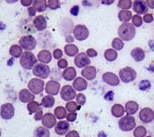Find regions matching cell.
Segmentation results:
<instances>
[{
  "label": "cell",
  "instance_id": "obj_1",
  "mask_svg": "<svg viewBox=\"0 0 154 137\" xmlns=\"http://www.w3.org/2000/svg\"><path fill=\"white\" fill-rule=\"evenodd\" d=\"M118 35L122 40L129 42L136 35V29L131 23H123L118 29Z\"/></svg>",
  "mask_w": 154,
  "mask_h": 137
},
{
  "label": "cell",
  "instance_id": "obj_2",
  "mask_svg": "<svg viewBox=\"0 0 154 137\" xmlns=\"http://www.w3.org/2000/svg\"><path fill=\"white\" fill-rule=\"evenodd\" d=\"M38 59L35 58L33 53L30 51H26L22 54L19 62L23 68L30 70L36 65Z\"/></svg>",
  "mask_w": 154,
  "mask_h": 137
},
{
  "label": "cell",
  "instance_id": "obj_3",
  "mask_svg": "<svg viewBox=\"0 0 154 137\" xmlns=\"http://www.w3.org/2000/svg\"><path fill=\"white\" fill-rule=\"evenodd\" d=\"M119 76L121 81H123L124 83H131L137 78V72L131 67H125L120 69L119 72Z\"/></svg>",
  "mask_w": 154,
  "mask_h": 137
},
{
  "label": "cell",
  "instance_id": "obj_4",
  "mask_svg": "<svg viewBox=\"0 0 154 137\" xmlns=\"http://www.w3.org/2000/svg\"><path fill=\"white\" fill-rule=\"evenodd\" d=\"M136 126V120L133 116L130 115L123 116L119 121V127L122 131L129 132L131 131Z\"/></svg>",
  "mask_w": 154,
  "mask_h": 137
},
{
  "label": "cell",
  "instance_id": "obj_5",
  "mask_svg": "<svg viewBox=\"0 0 154 137\" xmlns=\"http://www.w3.org/2000/svg\"><path fill=\"white\" fill-rule=\"evenodd\" d=\"M50 72L51 70L49 65L43 63L36 64L32 68V73H33L34 76L42 79H45L49 77Z\"/></svg>",
  "mask_w": 154,
  "mask_h": 137
},
{
  "label": "cell",
  "instance_id": "obj_6",
  "mask_svg": "<svg viewBox=\"0 0 154 137\" xmlns=\"http://www.w3.org/2000/svg\"><path fill=\"white\" fill-rule=\"evenodd\" d=\"M19 46L26 51H31L36 46V40L32 35H24L19 39Z\"/></svg>",
  "mask_w": 154,
  "mask_h": 137
},
{
  "label": "cell",
  "instance_id": "obj_7",
  "mask_svg": "<svg viewBox=\"0 0 154 137\" xmlns=\"http://www.w3.org/2000/svg\"><path fill=\"white\" fill-rule=\"evenodd\" d=\"M45 83L38 78L32 79L28 83V88L33 94H40L44 90Z\"/></svg>",
  "mask_w": 154,
  "mask_h": 137
},
{
  "label": "cell",
  "instance_id": "obj_8",
  "mask_svg": "<svg viewBox=\"0 0 154 137\" xmlns=\"http://www.w3.org/2000/svg\"><path fill=\"white\" fill-rule=\"evenodd\" d=\"M73 35L75 39L79 41L86 40L89 37V32L87 27L84 25H77L73 29Z\"/></svg>",
  "mask_w": 154,
  "mask_h": 137
},
{
  "label": "cell",
  "instance_id": "obj_9",
  "mask_svg": "<svg viewBox=\"0 0 154 137\" xmlns=\"http://www.w3.org/2000/svg\"><path fill=\"white\" fill-rule=\"evenodd\" d=\"M15 115V108L14 105L12 103L2 104L0 107V116L1 117L5 120H11Z\"/></svg>",
  "mask_w": 154,
  "mask_h": 137
},
{
  "label": "cell",
  "instance_id": "obj_10",
  "mask_svg": "<svg viewBox=\"0 0 154 137\" xmlns=\"http://www.w3.org/2000/svg\"><path fill=\"white\" fill-rule=\"evenodd\" d=\"M60 96L63 100L71 101L75 97V90L69 85H66L62 88Z\"/></svg>",
  "mask_w": 154,
  "mask_h": 137
},
{
  "label": "cell",
  "instance_id": "obj_11",
  "mask_svg": "<svg viewBox=\"0 0 154 137\" xmlns=\"http://www.w3.org/2000/svg\"><path fill=\"white\" fill-rule=\"evenodd\" d=\"M140 120L143 123H149L154 120V112L150 108H143L140 110L139 114Z\"/></svg>",
  "mask_w": 154,
  "mask_h": 137
},
{
  "label": "cell",
  "instance_id": "obj_12",
  "mask_svg": "<svg viewBox=\"0 0 154 137\" xmlns=\"http://www.w3.org/2000/svg\"><path fill=\"white\" fill-rule=\"evenodd\" d=\"M74 63H75V66L78 68H83V67L88 66L91 63V61L86 53H81L75 56Z\"/></svg>",
  "mask_w": 154,
  "mask_h": 137
},
{
  "label": "cell",
  "instance_id": "obj_13",
  "mask_svg": "<svg viewBox=\"0 0 154 137\" xmlns=\"http://www.w3.org/2000/svg\"><path fill=\"white\" fill-rule=\"evenodd\" d=\"M148 5L146 2L143 0H135L133 2V9L138 15H145L148 12Z\"/></svg>",
  "mask_w": 154,
  "mask_h": 137
},
{
  "label": "cell",
  "instance_id": "obj_14",
  "mask_svg": "<svg viewBox=\"0 0 154 137\" xmlns=\"http://www.w3.org/2000/svg\"><path fill=\"white\" fill-rule=\"evenodd\" d=\"M103 80L104 83L111 86H119V83H120L119 77L115 73L111 72H105L103 75Z\"/></svg>",
  "mask_w": 154,
  "mask_h": 137
},
{
  "label": "cell",
  "instance_id": "obj_15",
  "mask_svg": "<svg viewBox=\"0 0 154 137\" xmlns=\"http://www.w3.org/2000/svg\"><path fill=\"white\" fill-rule=\"evenodd\" d=\"M60 90V84L57 81L50 80L46 85V92L49 95H57Z\"/></svg>",
  "mask_w": 154,
  "mask_h": 137
},
{
  "label": "cell",
  "instance_id": "obj_16",
  "mask_svg": "<svg viewBox=\"0 0 154 137\" xmlns=\"http://www.w3.org/2000/svg\"><path fill=\"white\" fill-rule=\"evenodd\" d=\"M42 124L47 129L53 128L56 125V116L50 113H46L42 116Z\"/></svg>",
  "mask_w": 154,
  "mask_h": 137
},
{
  "label": "cell",
  "instance_id": "obj_17",
  "mask_svg": "<svg viewBox=\"0 0 154 137\" xmlns=\"http://www.w3.org/2000/svg\"><path fill=\"white\" fill-rule=\"evenodd\" d=\"M19 100L21 101L22 102L26 103V102H29L31 101H34L35 95L32 92H30V90L23 89V90H20V92H19Z\"/></svg>",
  "mask_w": 154,
  "mask_h": 137
},
{
  "label": "cell",
  "instance_id": "obj_18",
  "mask_svg": "<svg viewBox=\"0 0 154 137\" xmlns=\"http://www.w3.org/2000/svg\"><path fill=\"white\" fill-rule=\"evenodd\" d=\"M69 129V124L67 121H60L55 126V132L57 135H63L67 133Z\"/></svg>",
  "mask_w": 154,
  "mask_h": 137
},
{
  "label": "cell",
  "instance_id": "obj_19",
  "mask_svg": "<svg viewBox=\"0 0 154 137\" xmlns=\"http://www.w3.org/2000/svg\"><path fill=\"white\" fill-rule=\"evenodd\" d=\"M81 74L87 80H93L96 76V69L94 66L88 65V66H86V68L82 69Z\"/></svg>",
  "mask_w": 154,
  "mask_h": 137
},
{
  "label": "cell",
  "instance_id": "obj_20",
  "mask_svg": "<svg viewBox=\"0 0 154 137\" xmlns=\"http://www.w3.org/2000/svg\"><path fill=\"white\" fill-rule=\"evenodd\" d=\"M33 25L38 31H42L47 27V21L43 16H38L34 19Z\"/></svg>",
  "mask_w": 154,
  "mask_h": 137
},
{
  "label": "cell",
  "instance_id": "obj_21",
  "mask_svg": "<svg viewBox=\"0 0 154 137\" xmlns=\"http://www.w3.org/2000/svg\"><path fill=\"white\" fill-rule=\"evenodd\" d=\"M72 86H73V88L75 89L76 91H83V90H86L87 89L88 86V83L87 81L85 79L82 77H77L75 80L73 81V83H72Z\"/></svg>",
  "mask_w": 154,
  "mask_h": 137
},
{
  "label": "cell",
  "instance_id": "obj_22",
  "mask_svg": "<svg viewBox=\"0 0 154 137\" xmlns=\"http://www.w3.org/2000/svg\"><path fill=\"white\" fill-rule=\"evenodd\" d=\"M37 59L40 62L43 64H48L52 60V54L48 50H41L39 53H38L37 56Z\"/></svg>",
  "mask_w": 154,
  "mask_h": 137
},
{
  "label": "cell",
  "instance_id": "obj_23",
  "mask_svg": "<svg viewBox=\"0 0 154 137\" xmlns=\"http://www.w3.org/2000/svg\"><path fill=\"white\" fill-rule=\"evenodd\" d=\"M130 55L132 58L137 62L143 61L145 59V52L140 47L134 48L130 53Z\"/></svg>",
  "mask_w": 154,
  "mask_h": 137
},
{
  "label": "cell",
  "instance_id": "obj_24",
  "mask_svg": "<svg viewBox=\"0 0 154 137\" xmlns=\"http://www.w3.org/2000/svg\"><path fill=\"white\" fill-rule=\"evenodd\" d=\"M125 110L127 115H134L139 110V104L135 101H129L125 105Z\"/></svg>",
  "mask_w": 154,
  "mask_h": 137
},
{
  "label": "cell",
  "instance_id": "obj_25",
  "mask_svg": "<svg viewBox=\"0 0 154 137\" xmlns=\"http://www.w3.org/2000/svg\"><path fill=\"white\" fill-rule=\"evenodd\" d=\"M76 76V71L74 67H68L63 72V78L66 81H72Z\"/></svg>",
  "mask_w": 154,
  "mask_h": 137
},
{
  "label": "cell",
  "instance_id": "obj_26",
  "mask_svg": "<svg viewBox=\"0 0 154 137\" xmlns=\"http://www.w3.org/2000/svg\"><path fill=\"white\" fill-rule=\"evenodd\" d=\"M32 6L36 12H42L48 7V3L46 0H33Z\"/></svg>",
  "mask_w": 154,
  "mask_h": 137
},
{
  "label": "cell",
  "instance_id": "obj_27",
  "mask_svg": "<svg viewBox=\"0 0 154 137\" xmlns=\"http://www.w3.org/2000/svg\"><path fill=\"white\" fill-rule=\"evenodd\" d=\"M111 113L116 118L122 117L125 113V109L121 104H115L111 108Z\"/></svg>",
  "mask_w": 154,
  "mask_h": 137
},
{
  "label": "cell",
  "instance_id": "obj_28",
  "mask_svg": "<svg viewBox=\"0 0 154 137\" xmlns=\"http://www.w3.org/2000/svg\"><path fill=\"white\" fill-rule=\"evenodd\" d=\"M132 12L129 10H123L119 11L118 13V19L120 22L123 23H129L132 20Z\"/></svg>",
  "mask_w": 154,
  "mask_h": 137
},
{
  "label": "cell",
  "instance_id": "obj_29",
  "mask_svg": "<svg viewBox=\"0 0 154 137\" xmlns=\"http://www.w3.org/2000/svg\"><path fill=\"white\" fill-rule=\"evenodd\" d=\"M49 135H50L49 130L45 126H38L34 130V137H49Z\"/></svg>",
  "mask_w": 154,
  "mask_h": 137
},
{
  "label": "cell",
  "instance_id": "obj_30",
  "mask_svg": "<svg viewBox=\"0 0 154 137\" xmlns=\"http://www.w3.org/2000/svg\"><path fill=\"white\" fill-rule=\"evenodd\" d=\"M64 51L68 56H75L79 53V49L75 45L67 44L64 47Z\"/></svg>",
  "mask_w": 154,
  "mask_h": 137
},
{
  "label": "cell",
  "instance_id": "obj_31",
  "mask_svg": "<svg viewBox=\"0 0 154 137\" xmlns=\"http://www.w3.org/2000/svg\"><path fill=\"white\" fill-rule=\"evenodd\" d=\"M55 104V99L53 96L48 95L43 97L41 101V105L45 108H52Z\"/></svg>",
  "mask_w": 154,
  "mask_h": 137
},
{
  "label": "cell",
  "instance_id": "obj_32",
  "mask_svg": "<svg viewBox=\"0 0 154 137\" xmlns=\"http://www.w3.org/2000/svg\"><path fill=\"white\" fill-rule=\"evenodd\" d=\"M23 53V49H22L21 46H18V45H13L9 49V54L15 58L21 57Z\"/></svg>",
  "mask_w": 154,
  "mask_h": 137
},
{
  "label": "cell",
  "instance_id": "obj_33",
  "mask_svg": "<svg viewBox=\"0 0 154 137\" xmlns=\"http://www.w3.org/2000/svg\"><path fill=\"white\" fill-rule=\"evenodd\" d=\"M41 105H42L41 104L35 102V101H31L27 105V109L29 110L30 114H32V113H35L38 111L42 109V107H41Z\"/></svg>",
  "mask_w": 154,
  "mask_h": 137
},
{
  "label": "cell",
  "instance_id": "obj_34",
  "mask_svg": "<svg viewBox=\"0 0 154 137\" xmlns=\"http://www.w3.org/2000/svg\"><path fill=\"white\" fill-rule=\"evenodd\" d=\"M117 52L112 49H107V50L105 51V53H104V57H105L106 59L109 62L115 61V60L117 59Z\"/></svg>",
  "mask_w": 154,
  "mask_h": 137
},
{
  "label": "cell",
  "instance_id": "obj_35",
  "mask_svg": "<svg viewBox=\"0 0 154 137\" xmlns=\"http://www.w3.org/2000/svg\"><path fill=\"white\" fill-rule=\"evenodd\" d=\"M54 115L58 120H63V119L66 117L67 116L66 109L63 107V106H58L55 109Z\"/></svg>",
  "mask_w": 154,
  "mask_h": 137
},
{
  "label": "cell",
  "instance_id": "obj_36",
  "mask_svg": "<svg viewBox=\"0 0 154 137\" xmlns=\"http://www.w3.org/2000/svg\"><path fill=\"white\" fill-rule=\"evenodd\" d=\"M146 129L143 126H139L135 129L133 132V135L135 137H145L146 135Z\"/></svg>",
  "mask_w": 154,
  "mask_h": 137
},
{
  "label": "cell",
  "instance_id": "obj_37",
  "mask_svg": "<svg viewBox=\"0 0 154 137\" xmlns=\"http://www.w3.org/2000/svg\"><path fill=\"white\" fill-rule=\"evenodd\" d=\"M132 0H119L118 7L124 10H128L132 7Z\"/></svg>",
  "mask_w": 154,
  "mask_h": 137
},
{
  "label": "cell",
  "instance_id": "obj_38",
  "mask_svg": "<svg viewBox=\"0 0 154 137\" xmlns=\"http://www.w3.org/2000/svg\"><path fill=\"white\" fill-rule=\"evenodd\" d=\"M112 47L116 50H122L124 47V43L120 38H115L112 42Z\"/></svg>",
  "mask_w": 154,
  "mask_h": 137
},
{
  "label": "cell",
  "instance_id": "obj_39",
  "mask_svg": "<svg viewBox=\"0 0 154 137\" xmlns=\"http://www.w3.org/2000/svg\"><path fill=\"white\" fill-rule=\"evenodd\" d=\"M79 106H81V105H78V103L75 102H73V101H69L66 105V109L69 113L76 112L77 109H79Z\"/></svg>",
  "mask_w": 154,
  "mask_h": 137
},
{
  "label": "cell",
  "instance_id": "obj_40",
  "mask_svg": "<svg viewBox=\"0 0 154 137\" xmlns=\"http://www.w3.org/2000/svg\"><path fill=\"white\" fill-rule=\"evenodd\" d=\"M132 23L133 25L136 27H140L143 24V18L140 15H135L132 17Z\"/></svg>",
  "mask_w": 154,
  "mask_h": 137
},
{
  "label": "cell",
  "instance_id": "obj_41",
  "mask_svg": "<svg viewBox=\"0 0 154 137\" xmlns=\"http://www.w3.org/2000/svg\"><path fill=\"white\" fill-rule=\"evenodd\" d=\"M48 7L52 10H56L60 6V0H48Z\"/></svg>",
  "mask_w": 154,
  "mask_h": 137
},
{
  "label": "cell",
  "instance_id": "obj_42",
  "mask_svg": "<svg viewBox=\"0 0 154 137\" xmlns=\"http://www.w3.org/2000/svg\"><path fill=\"white\" fill-rule=\"evenodd\" d=\"M151 87V83L149 80H142L139 84V89L141 91H146L149 90Z\"/></svg>",
  "mask_w": 154,
  "mask_h": 137
},
{
  "label": "cell",
  "instance_id": "obj_43",
  "mask_svg": "<svg viewBox=\"0 0 154 137\" xmlns=\"http://www.w3.org/2000/svg\"><path fill=\"white\" fill-rule=\"evenodd\" d=\"M86 98L82 93H79L78 95L76 96V102L79 104V105H83L85 103H86Z\"/></svg>",
  "mask_w": 154,
  "mask_h": 137
},
{
  "label": "cell",
  "instance_id": "obj_44",
  "mask_svg": "<svg viewBox=\"0 0 154 137\" xmlns=\"http://www.w3.org/2000/svg\"><path fill=\"white\" fill-rule=\"evenodd\" d=\"M68 66V62L67 60L65 59H60L58 62V67L60 68H66Z\"/></svg>",
  "mask_w": 154,
  "mask_h": 137
},
{
  "label": "cell",
  "instance_id": "obj_45",
  "mask_svg": "<svg viewBox=\"0 0 154 137\" xmlns=\"http://www.w3.org/2000/svg\"><path fill=\"white\" fill-rule=\"evenodd\" d=\"M53 56L56 59H60L63 56V51L60 49H56L53 51Z\"/></svg>",
  "mask_w": 154,
  "mask_h": 137
},
{
  "label": "cell",
  "instance_id": "obj_46",
  "mask_svg": "<svg viewBox=\"0 0 154 137\" xmlns=\"http://www.w3.org/2000/svg\"><path fill=\"white\" fill-rule=\"evenodd\" d=\"M86 55L88 56V57H90V58H94V57L97 56V52L93 49H88L86 50Z\"/></svg>",
  "mask_w": 154,
  "mask_h": 137
},
{
  "label": "cell",
  "instance_id": "obj_47",
  "mask_svg": "<svg viewBox=\"0 0 154 137\" xmlns=\"http://www.w3.org/2000/svg\"><path fill=\"white\" fill-rule=\"evenodd\" d=\"M77 117V113L75 112L73 113H69L66 116V120L68 122H74L76 120Z\"/></svg>",
  "mask_w": 154,
  "mask_h": 137
},
{
  "label": "cell",
  "instance_id": "obj_48",
  "mask_svg": "<svg viewBox=\"0 0 154 137\" xmlns=\"http://www.w3.org/2000/svg\"><path fill=\"white\" fill-rule=\"evenodd\" d=\"M143 20L146 23H151L154 20L153 16L152 14H145Z\"/></svg>",
  "mask_w": 154,
  "mask_h": 137
},
{
  "label": "cell",
  "instance_id": "obj_49",
  "mask_svg": "<svg viewBox=\"0 0 154 137\" xmlns=\"http://www.w3.org/2000/svg\"><path fill=\"white\" fill-rule=\"evenodd\" d=\"M79 5H74L70 9V13L74 16H76L79 15Z\"/></svg>",
  "mask_w": 154,
  "mask_h": 137
},
{
  "label": "cell",
  "instance_id": "obj_50",
  "mask_svg": "<svg viewBox=\"0 0 154 137\" xmlns=\"http://www.w3.org/2000/svg\"><path fill=\"white\" fill-rule=\"evenodd\" d=\"M114 98V93L112 91H109L104 96V99L107 101H112Z\"/></svg>",
  "mask_w": 154,
  "mask_h": 137
},
{
  "label": "cell",
  "instance_id": "obj_51",
  "mask_svg": "<svg viewBox=\"0 0 154 137\" xmlns=\"http://www.w3.org/2000/svg\"><path fill=\"white\" fill-rule=\"evenodd\" d=\"M42 116H43V112H42V109L36 112L34 116V119H35V121H38L42 119Z\"/></svg>",
  "mask_w": 154,
  "mask_h": 137
},
{
  "label": "cell",
  "instance_id": "obj_52",
  "mask_svg": "<svg viewBox=\"0 0 154 137\" xmlns=\"http://www.w3.org/2000/svg\"><path fill=\"white\" fill-rule=\"evenodd\" d=\"M21 4L25 7H29L33 2V0H20Z\"/></svg>",
  "mask_w": 154,
  "mask_h": 137
},
{
  "label": "cell",
  "instance_id": "obj_53",
  "mask_svg": "<svg viewBox=\"0 0 154 137\" xmlns=\"http://www.w3.org/2000/svg\"><path fill=\"white\" fill-rule=\"evenodd\" d=\"M66 137H80L79 136V134L75 131V130H72V131H70L69 132L66 134Z\"/></svg>",
  "mask_w": 154,
  "mask_h": 137
},
{
  "label": "cell",
  "instance_id": "obj_54",
  "mask_svg": "<svg viewBox=\"0 0 154 137\" xmlns=\"http://www.w3.org/2000/svg\"><path fill=\"white\" fill-rule=\"evenodd\" d=\"M28 12H29V15L30 16H35L36 11H35V9H34L33 6H32V7H29L28 9Z\"/></svg>",
  "mask_w": 154,
  "mask_h": 137
},
{
  "label": "cell",
  "instance_id": "obj_55",
  "mask_svg": "<svg viewBox=\"0 0 154 137\" xmlns=\"http://www.w3.org/2000/svg\"><path fill=\"white\" fill-rule=\"evenodd\" d=\"M114 2H115V0H101L102 4H103V5H112Z\"/></svg>",
  "mask_w": 154,
  "mask_h": 137
},
{
  "label": "cell",
  "instance_id": "obj_56",
  "mask_svg": "<svg viewBox=\"0 0 154 137\" xmlns=\"http://www.w3.org/2000/svg\"><path fill=\"white\" fill-rule=\"evenodd\" d=\"M146 2L148 7L152 9H154V0H146Z\"/></svg>",
  "mask_w": 154,
  "mask_h": 137
},
{
  "label": "cell",
  "instance_id": "obj_57",
  "mask_svg": "<svg viewBox=\"0 0 154 137\" xmlns=\"http://www.w3.org/2000/svg\"><path fill=\"white\" fill-rule=\"evenodd\" d=\"M66 41L67 42H72L74 41V39L72 38V35H67L66 37Z\"/></svg>",
  "mask_w": 154,
  "mask_h": 137
},
{
  "label": "cell",
  "instance_id": "obj_58",
  "mask_svg": "<svg viewBox=\"0 0 154 137\" xmlns=\"http://www.w3.org/2000/svg\"><path fill=\"white\" fill-rule=\"evenodd\" d=\"M149 46L150 49H152V51H154V40H150L149 42Z\"/></svg>",
  "mask_w": 154,
  "mask_h": 137
},
{
  "label": "cell",
  "instance_id": "obj_59",
  "mask_svg": "<svg viewBox=\"0 0 154 137\" xmlns=\"http://www.w3.org/2000/svg\"><path fill=\"white\" fill-rule=\"evenodd\" d=\"M17 1H19V0H5V2H7V3H9V4L16 3Z\"/></svg>",
  "mask_w": 154,
  "mask_h": 137
},
{
  "label": "cell",
  "instance_id": "obj_60",
  "mask_svg": "<svg viewBox=\"0 0 154 137\" xmlns=\"http://www.w3.org/2000/svg\"><path fill=\"white\" fill-rule=\"evenodd\" d=\"M0 136H1V130H0Z\"/></svg>",
  "mask_w": 154,
  "mask_h": 137
},
{
  "label": "cell",
  "instance_id": "obj_61",
  "mask_svg": "<svg viewBox=\"0 0 154 137\" xmlns=\"http://www.w3.org/2000/svg\"><path fill=\"white\" fill-rule=\"evenodd\" d=\"M146 137H152V136H146Z\"/></svg>",
  "mask_w": 154,
  "mask_h": 137
}]
</instances>
